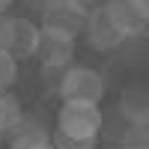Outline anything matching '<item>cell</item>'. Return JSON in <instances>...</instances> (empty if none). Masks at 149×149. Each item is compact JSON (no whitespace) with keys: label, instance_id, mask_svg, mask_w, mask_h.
Wrapping results in <instances>:
<instances>
[{"label":"cell","instance_id":"1","mask_svg":"<svg viewBox=\"0 0 149 149\" xmlns=\"http://www.w3.org/2000/svg\"><path fill=\"white\" fill-rule=\"evenodd\" d=\"M104 122V110L90 102H63L57 110V125L54 131L66 134L74 140H98Z\"/></svg>","mask_w":149,"mask_h":149},{"label":"cell","instance_id":"2","mask_svg":"<svg viewBox=\"0 0 149 149\" xmlns=\"http://www.w3.org/2000/svg\"><path fill=\"white\" fill-rule=\"evenodd\" d=\"M107 93V81L104 74L93 69V66H72L63 81L57 86V95L63 102H90V104H102V98Z\"/></svg>","mask_w":149,"mask_h":149},{"label":"cell","instance_id":"3","mask_svg":"<svg viewBox=\"0 0 149 149\" xmlns=\"http://www.w3.org/2000/svg\"><path fill=\"white\" fill-rule=\"evenodd\" d=\"M39 27H42V36L51 42H78V36L86 27V18L69 0H60V3H51L42 9Z\"/></svg>","mask_w":149,"mask_h":149},{"label":"cell","instance_id":"4","mask_svg":"<svg viewBox=\"0 0 149 149\" xmlns=\"http://www.w3.org/2000/svg\"><path fill=\"white\" fill-rule=\"evenodd\" d=\"M45 45V36L42 27L27 15H9V30H6V45L3 51H9L12 57L18 60H30V57H39Z\"/></svg>","mask_w":149,"mask_h":149},{"label":"cell","instance_id":"5","mask_svg":"<svg viewBox=\"0 0 149 149\" xmlns=\"http://www.w3.org/2000/svg\"><path fill=\"white\" fill-rule=\"evenodd\" d=\"M107 15L113 18L125 39L143 36L149 30V0H110Z\"/></svg>","mask_w":149,"mask_h":149},{"label":"cell","instance_id":"6","mask_svg":"<svg viewBox=\"0 0 149 149\" xmlns=\"http://www.w3.org/2000/svg\"><path fill=\"white\" fill-rule=\"evenodd\" d=\"M84 39H86V45H90L93 51L107 54V51H116V48L125 42V36H122V30L113 24V18H110L107 9H104V12H95V15L86 18Z\"/></svg>","mask_w":149,"mask_h":149},{"label":"cell","instance_id":"7","mask_svg":"<svg viewBox=\"0 0 149 149\" xmlns=\"http://www.w3.org/2000/svg\"><path fill=\"white\" fill-rule=\"evenodd\" d=\"M51 134L54 131L45 125V119L39 113H36V116L33 113H24L21 122L6 134V146L9 149H33V146H39V143H48Z\"/></svg>","mask_w":149,"mask_h":149},{"label":"cell","instance_id":"8","mask_svg":"<svg viewBox=\"0 0 149 149\" xmlns=\"http://www.w3.org/2000/svg\"><path fill=\"white\" fill-rule=\"evenodd\" d=\"M119 113L125 116L131 125H140V122L149 116V86L146 84H131L122 90L119 95Z\"/></svg>","mask_w":149,"mask_h":149},{"label":"cell","instance_id":"9","mask_svg":"<svg viewBox=\"0 0 149 149\" xmlns=\"http://www.w3.org/2000/svg\"><path fill=\"white\" fill-rule=\"evenodd\" d=\"M21 116H24V104L18 102V95L0 93V134H9L21 122Z\"/></svg>","mask_w":149,"mask_h":149},{"label":"cell","instance_id":"10","mask_svg":"<svg viewBox=\"0 0 149 149\" xmlns=\"http://www.w3.org/2000/svg\"><path fill=\"white\" fill-rule=\"evenodd\" d=\"M15 81H18V60L0 48V93H12Z\"/></svg>","mask_w":149,"mask_h":149},{"label":"cell","instance_id":"11","mask_svg":"<svg viewBox=\"0 0 149 149\" xmlns=\"http://www.w3.org/2000/svg\"><path fill=\"white\" fill-rule=\"evenodd\" d=\"M51 143L57 149H95V140H74V137H66V134H60V131L51 134Z\"/></svg>","mask_w":149,"mask_h":149},{"label":"cell","instance_id":"12","mask_svg":"<svg viewBox=\"0 0 149 149\" xmlns=\"http://www.w3.org/2000/svg\"><path fill=\"white\" fill-rule=\"evenodd\" d=\"M69 3L78 9L84 18H90V15H95V12H104L110 6V0H69Z\"/></svg>","mask_w":149,"mask_h":149},{"label":"cell","instance_id":"13","mask_svg":"<svg viewBox=\"0 0 149 149\" xmlns=\"http://www.w3.org/2000/svg\"><path fill=\"white\" fill-rule=\"evenodd\" d=\"M149 146V116L140 122V125H134V131H131V143L128 146Z\"/></svg>","mask_w":149,"mask_h":149},{"label":"cell","instance_id":"14","mask_svg":"<svg viewBox=\"0 0 149 149\" xmlns=\"http://www.w3.org/2000/svg\"><path fill=\"white\" fill-rule=\"evenodd\" d=\"M6 30H9V15H0V48L6 45Z\"/></svg>","mask_w":149,"mask_h":149},{"label":"cell","instance_id":"15","mask_svg":"<svg viewBox=\"0 0 149 149\" xmlns=\"http://www.w3.org/2000/svg\"><path fill=\"white\" fill-rule=\"evenodd\" d=\"M12 3H15V0H0V15H9V9H12Z\"/></svg>","mask_w":149,"mask_h":149},{"label":"cell","instance_id":"16","mask_svg":"<svg viewBox=\"0 0 149 149\" xmlns=\"http://www.w3.org/2000/svg\"><path fill=\"white\" fill-rule=\"evenodd\" d=\"M33 149H57V146H54L51 140H48V143H39V146H33Z\"/></svg>","mask_w":149,"mask_h":149},{"label":"cell","instance_id":"17","mask_svg":"<svg viewBox=\"0 0 149 149\" xmlns=\"http://www.w3.org/2000/svg\"><path fill=\"white\" fill-rule=\"evenodd\" d=\"M110 149H149V146H137L134 143V146H110Z\"/></svg>","mask_w":149,"mask_h":149},{"label":"cell","instance_id":"18","mask_svg":"<svg viewBox=\"0 0 149 149\" xmlns=\"http://www.w3.org/2000/svg\"><path fill=\"white\" fill-rule=\"evenodd\" d=\"M36 3H39V6L45 9V6H51V3H60V0H36Z\"/></svg>","mask_w":149,"mask_h":149},{"label":"cell","instance_id":"19","mask_svg":"<svg viewBox=\"0 0 149 149\" xmlns=\"http://www.w3.org/2000/svg\"><path fill=\"white\" fill-rule=\"evenodd\" d=\"M6 146V134H0V149H3Z\"/></svg>","mask_w":149,"mask_h":149}]
</instances>
